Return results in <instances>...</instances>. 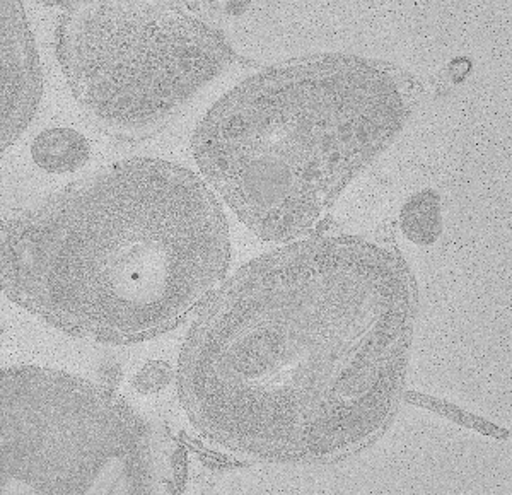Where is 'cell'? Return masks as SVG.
<instances>
[{
    "mask_svg": "<svg viewBox=\"0 0 512 495\" xmlns=\"http://www.w3.org/2000/svg\"><path fill=\"white\" fill-rule=\"evenodd\" d=\"M168 431L103 386L45 367L2 371V494H171Z\"/></svg>",
    "mask_w": 512,
    "mask_h": 495,
    "instance_id": "4",
    "label": "cell"
},
{
    "mask_svg": "<svg viewBox=\"0 0 512 495\" xmlns=\"http://www.w3.org/2000/svg\"><path fill=\"white\" fill-rule=\"evenodd\" d=\"M57 57L84 113L120 139L161 129L234 60L219 31L168 2L69 4Z\"/></svg>",
    "mask_w": 512,
    "mask_h": 495,
    "instance_id": "5",
    "label": "cell"
},
{
    "mask_svg": "<svg viewBox=\"0 0 512 495\" xmlns=\"http://www.w3.org/2000/svg\"><path fill=\"white\" fill-rule=\"evenodd\" d=\"M2 147L28 129L40 105L43 79L35 38L19 2H2Z\"/></svg>",
    "mask_w": 512,
    "mask_h": 495,
    "instance_id": "6",
    "label": "cell"
},
{
    "mask_svg": "<svg viewBox=\"0 0 512 495\" xmlns=\"http://www.w3.org/2000/svg\"><path fill=\"white\" fill-rule=\"evenodd\" d=\"M417 318L396 251L328 236L256 258L210 299L178 366L193 426L234 455L323 463L395 417Z\"/></svg>",
    "mask_w": 512,
    "mask_h": 495,
    "instance_id": "1",
    "label": "cell"
},
{
    "mask_svg": "<svg viewBox=\"0 0 512 495\" xmlns=\"http://www.w3.org/2000/svg\"><path fill=\"white\" fill-rule=\"evenodd\" d=\"M31 154L35 163L48 173H74L89 161L91 147L77 130L48 129L36 137Z\"/></svg>",
    "mask_w": 512,
    "mask_h": 495,
    "instance_id": "7",
    "label": "cell"
},
{
    "mask_svg": "<svg viewBox=\"0 0 512 495\" xmlns=\"http://www.w3.org/2000/svg\"><path fill=\"white\" fill-rule=\"evenodd\" d=\"M402 229L417 245H431L441 233V204L434 192L417 193L402 210Z\"/></svg>",
    "mask_w": 512,
    "mask_h": 495,
    "instance_id": "8",
    "label": "cell"
},
{
    "mask_svg": "<svg viewBox=\"0 0 512 495\" xmlns=\"http://www.w3.org/2000/svg\"><path fill=\"white\" fill-rule=\"evenodd\" d=\"M412 99L407 79L376 60H291L229 91L198 125L193 156L256 236L292 241L390 146Z\"/></svg>",
    "mask_w": 512,
    "mask_h": 495,
    "instance_id": "3",
    "label": "cell"
},
{
    "mask_svg": "<svg viewBox=\"0 0 512 495\" xmlns=\"http://www.w3.org/2000/svg\"><path fill=\"white\" fill-rule=\"evenodd\" d=\"M226 216L204 181L161 159L99 169L2 229L9 299L60 332L137 344L180 327L221 284Z\"/></svg>",
    "mask_w": 512,
    "mask_h": 495,
    "instance_id": "2",
    "label": "cell"
}]
</instances>
